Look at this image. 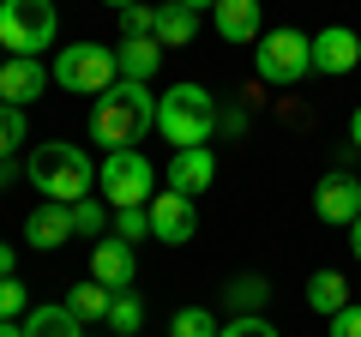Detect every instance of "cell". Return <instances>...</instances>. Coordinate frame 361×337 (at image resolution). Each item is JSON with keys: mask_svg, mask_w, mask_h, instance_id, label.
<instances>
[{"mask_svg": "<svg viewBox=\"0 0 361 337\" xmlns=\"http://www.w3.org/2000/svg\"><path fill=\"white\" fill-rule=\"evenodd\" d=\"M157 127V97L151 85H133L115 78L97 103H90V145H109V151H133L145 133Z\"/></svg>", "mask_w": 361, "mask_h": 337, "instance_id": "cell-1", "label": "cell"}, {"mask_svg": "<svg viewBox=\"0 0 361 337\" xmlns=\"http://www.w3.org/2000/svg\"><path fill=\"white\" fill-rule=\"evenodd\" d=\"M25 175H30V187L37 193H49L54 205H78V199H97V163H90L78 145H37L30 151V163H25Z\"/></svg>", "mask_w": 361, "mask_h": 337, "instance_id": "cell-2", "label": "cell"}, {"mask_svg": "<svg viewBox=\"0 0 361 337\" xmlns=\"http://www.w3.org/2000/svg\"><path fill=\"white\" fill-rule=\"evenodd\" d=\"M157 133H163L175 151H187V145H211V133H217V97L205 91V85H169L163 97H157Z\"/></svg>", "mask_w": 361, "mask_h": 337, "instance_id": "cell-3", "label": "cell"}, {"mask_svg": "<svg viewBox=\"0 0 361 337\" xmlns=\"http://www.w3.org/2000/svg\"><path fill=\"white\" fill-rule=\"evenodd\" d=\"M253 73L271 91L301 85V78L313 73V37H301V30H265V37L253 42Z\"/></svg>", "mask_w": 361, "mask_h": 337, "instance_id": "cell-4", "label": "cell"}, {"mask_svg": "<svg viewBox=\"0 0 361 337\" xmlns=\"http://www.w3.org/2000/svg\"><path fill=\"white\" fill-rule=\"evenodd\" d=\"M97 199L109 211H127V205H151L157 199V168L145 163V151H109L103 168H97Z\"/></svg>", "mask_w": 361, "mask_h": 337, "instance_id": "cell-5", "label": "cell"}, {"mask_svg": "<svg viewBox=\"0 0 361 337\" xmlns=\"http://www.w3.org/2000/svg\"><path fill=\"white\" fill-rule=\"evenodd\" d=\"M54 30H61L54 0H6L0 6V49L6 54L42 61V49H54Z\"/></svg>", "mask_w": 361, "mask_h": 337, "instance_id": "cell-6", "label": "cell"}, {"mask_svg": "<svg viewBox=\"0 0 361 337\" xmlns=\"http://www.w3.org/2000/svg\"><path fill=\"white\" fill-rule=\"evenodd\" d=\"M49 73H54V85L73 91V97H103L121 78V61H115V49H103V42H73V49L54 54Z\"/></svg>", "mask_w": 361, "mask_h": 337, "instance_id": "cell-7", "label": "cell"}, {"mask_svg": "<svg viewBox=\"0 0 361 337\" xmlns=\"http://www.w3.org/2000/svg\"><path fill=\"white\" fill-rule=\"evenodd\" d=\"M49 66L30 61V54H6L0 61V103H13V109H30L42 91H49Z\"/></svg>", "mask_w": 361, "mask_h": 337, "instance_id": "cell-8", "label": "cell"}, {"mask_svg": "<svg viewBox=\"0 0 361 337\" xmlns=\"http://www.w3.org/2000/svg\"><path fill=\"white\" fill-rule=\"evenodd\" d=\"M193 229H199V211H193V199H187V193H157L151 199V235L163 247H187V241H193Z\"/></svg>", "mask_w": 361, "mask_h": 337, "instance_id": "cell-9", "label": "cell"}, {"mask_svg": "<svg viewBox=\"0 0 361 337\" xmlns=\"http://www.w3.org/2000/svg\"><path fill=\"white\" fill-rule=\"evenodd\" d=\"M163 181H169V193H205L211 181H217V157H211V145H187V151H175L169 157V168H163Z\"/></svg>", "mask_w": 361, "mask_h": 337, "instance_id": "cell-10", "label": "cell"}, {"mask_svg": "<svg viewBox=\"0 0 361 337\" xmlns=\"http://www.w3.org/2000/svg\"><path fill=\"white\" fill-rule=\"evenodd\" d=\"M313 211H319L331 229H349V223L361 217V181L355 175H325V181L313 187Z\"/></svg>", "mask_w": 361, "mask_h": 337, "instance_id": "cell-11", "label": "cell"}, {"mask_svg": "<svg viewBox=\"0 0 361 337\" xmlns=\"http://www.w3.org/2000/svg\"><path fill=\"white\" fill-rule=\"evenodd\" d=\"M90 277L103 289H127L133 277H139V259H133V241H121V235H103V241L90 247Z\"/></svg>", "mask_w": 361, "mask_h": 337, "instance_id": "cell-12", "label": "cell"}, {"mask_svg": "<svg viewBox=\"0 0 361 337\" xmlns=\"http://www.w3.org/2000/svg\"><path fill=\"white\" fill-rule=\"evenodd\" d=\"M355 61H361V37L349 25H325L319 37H313V73L343 78V73H355Z\"/></svg>", "mask_w": 361, "mask_h": 337, "instance_id": "cell-13", "label": "cell"}, {"mask_svg": "<svg viewBox=\"0 0 361 337\" xmlns=\"http://www.w3.org/2000/svg\"><path fill=\"white\" fill-rule=\"evenodd\" d=\"M211 25H217L223 42H241V49H253V42L265 37V13H259V0H217V6H211Z\"/></svg>", "mask_w": 361, "mask_h": 337, "instance_id": "cell-14", "label": "cell"}, {"mask_svg": "<svg viewBox=\"0 0 361 337\" xmlns=\"http://www.w3.org/2000/svg\"><path fill=\"white\" fill-rule=\"evenodd\" d=\"M25 241L37 247V253L66 247V241H73V205H54V199H49V205H37V211L25 217Z\"/></svg>", "mask_w": 361, "mask_h": 337, "instance_id": "cell-15", "label": "cell"}, {"mask_svg": "<svg viewBox=\"0 0 361 337\" xmlns=\"http://www.w3.org/2000/svg\"><path fill=\"white\" fill-rule=\"evenodd\" d=\"M115 61H121V78H133V85H151L157 66H163V42H157V37H121Z\"/></svg>", "mask_w": 361, "mask_h": 337, "instance_id": "cell-16", "label": "cell"}, {"mask_svg": "<svg viewBox=\"0 0 361 337\" xmlns=\"http://www.w3.org/2000/svg\"><path fill=\"white\" fill-rule=\"evenodd\" d=\"M25 337H85V319H78L66 301H54V307H30L25 313Z\"/></svg>", "mask_w": 361, "mask_h": 337, "instance_id": "cell-17", "label": "cell"}, {"mask_svg": "<svg viewBox=\"0 0 361 337\" xmlns=\"http://www.w3.org/2000/svg\"><path fill=\"white\" fill-rule=\"evenodd\" d=\"M193 37H199V13H187L180 0H163L157 6V42L163 49H187Z\"/></svg>", "mask_w": 361, "mask_h": 337, "instance_id": "cell-18", "label": "cell"}, {"mask_svg": "<svg viewBox=\"0 0 361 337\" xmlns=\"http://www.w3.org/2000/svg\"><path fill=\"white\" fill-rule=\"evenodd\" d=\"M307 307L325 313V319L343 313V307H349V277H343V271H313V277H307Z\"/></svg>", "mask_w": 361, "mask_h": 337, "instance_id": "cell-19", "label": "cell"}, {"mask_svg": "<svg viewBox=\"0 0 361 337\" xmlns=\"http://www.w3.org/2000/svg\"><path fill=\"white\" fill-rule=\"evenodd\" d=\"M109 301H115V289H103L97 277H85V283L66 289V307H73L85 325H90V319H109Z\"/></svg>", "mask_w": 361, "mask_h": 337, "instance_id": "cell-20", "label": "cell"}, {"mask_svg": "<svg viewBox=\"0 0 361 337\" xmlns=\"http://www.w3.org/2000/svg\"><path fill=\"white\" fill-rule=\"evenodd\" d=\"M223 301H229L235 313H259L271 301V283H265V277H235V283L223 289Z\"/></svg>", "mask_w": 361, "mask_h": 337, "instance_id": "cell-21", "label": "cell"}, {"mask_svg": "<svg viewBox=\"0 0 361 337\" xmlns=\"http://www.w3.org/2000/svg\"><path fill=\"white\" fill-rule=\"evenodd\" d=\"M139 325H145V301L121 289V295L109 301V331H115V337H139Z\"/></svg>", "mask_w": 361, "mask_h": 337, "instance_id": "cell-22", "label": "cell"}, {"mask_svg": "<svg viewBox=\"0 0 361 337\" xmlns=\"http://www.w3.org/2000/svg\"><path fill=\"white\" fill-rule=\"evenodd\" d=\"M73 235H85V241H103L109 235V205L103 199H78L73 205Z\"/></svg>", "mask_w": 361, "mask_h": 337, "instance_id": "cell-23", "label": "cell"}, {"mask_svg": "<svg viewBox=\"0 0 361 337\" xmlns=\"http://www.w3.org/2000/svg\"><path fill=\"white\" fill-rule=\"evenodd\" d=\"M223 325H217V313L211 307H180L175 319H169V337H217Z\"/></svg>", "mask_w": 361, "mask_h": 337, "instance_id": "cell-24", "label": "cell"}, {"mask_svg": "<svg viewBox=\"0 0 361 337\" xmlns=\"http://www.w3.org/2000/svg\"><path fill=\"white\" fill-rule=\"evenodd\" d=\"M25 109H13V103H0V163H6V157L18 151V145H25Z\"/></svg>", "mask_w": 361, "mask_h": 337, "instance_id": "cell-25", "label": "cell"}, {"mask_svg": "<svg viewBox=\"0 0 361 337\" xmlns=\"http://www.w3.org/2000/svg\"><path fill=\"white\" fill-rule=\"evenodd\" d=\"M115 235H121V241H145V235H151V205L115 211Z\"/></svg>", "mask_w": 361, "mask_h": 337, "instance_id": "cell-26", "label": "cell"}, {"mask_svg": "<svg viewBox=\"0 0 361 337\" xmlns=\"http://www.w3.org/2000/svg\"><path fill=\"white\" fill-rule=\"evenodd\" d=\"M30 313V289L18 277H0V319H25Z\"/></svg>", "mask_w": 361, "mask_h": 337, "instance_id": "cell-27", "label": "cell"}, {"mask_svg": "<svg viewBox=\"0 0 361 337\" xmlns=\"http://www.w3.org/2000/svg\"><path fill=\"white\" fill-rule=\"evenodd\" d=\"M121 37H157V6L151 0H139V6L121 13Z\"/></svg>", "mask_w": 361, "mask_h": 337, "instance_id": "cell-28", "label": "cell"}, {"mask_svg": "<svg viewBox=\"0 0 361 337\" xmlns=\"http://www.w3.org/2000/svg\"><path fill=\"white\" fill-rule=\"evenodd\" d=\"M217 337H277V325H271V319H259V313H235V319L223 325Z\"/></svg>", "mask_w": 361, "mask_h": 337, "instance_id": "cell-29", "label": "cell"}, {"mask_svg": "<svg viewBox=\"0 0 361 337\" xmlns=\"http://www.w3.org/2000/svg\"><path fill=\"white\" fill-rule=\"evenodd\" d=\"M331 337H361V301H349L343 313H331Z\"/></svg>", "mask_w": 361, "mask_h": 337, "instance_id": "cell-30", "label": "cell"}, {"mask_svg": "<svg viewBox=\"0 0 361 337\" xmlns=\"http://www.w3.org/2000/svg\"><path fill=\"white\" fill-rule=\"evenodd\" d=\"M0 277H18V259H13V247L0 241Z\"/></svg>", "mask_w": 361, "mask_h": 337, "instance_id": "cell-31", "label": "cell"}, {"mask_svg": "<svg viewBox=\"0 0 361 337\" xmlns=\"http://www.w3.org/2000/svg\"><path fill=\"white\" fill-rule=\"evenodd\" d=\"M349 145H355V151H361V109H355V115H349Z\"/></svg>", "mask_w": 361, "mask_h": 337, "instance_id": "cell-32", "label": "cell"}, {"mask_svg": "<svg viewBox=\"0 0 361 337\" xmlns=\"http://www.w3.org/2000/svg\"><path fill=\"white\" fill-rule=\"evenodd\" d=\"M0 337H25V325H18V319H0Z\"/></svg>", "mask_w": 361, "mask_h": 337, "instance_id": "cell-33", "label": "cell"}, {"mask_svg": "<svg viewBox=\"0 0 361 337\" xmlns=\"http://www.w3.org/2000/svg\"><path fill=\"white\" fill-rule=\"evenodd\" d=\"M349 247H355V259H361V217L349 223Z\"/></svg>", "mask_w": 361, "mask_h": 337, "instance_id": "cell-34", "label": "cell"}, {"mask_svg": "<svg viewBox=\"0 0 361 337\" xmlns=\"http://www.w3.org/2000/svg\"><path fill=\"white\" fill-rule=\"evenodd\" d=\"M180 6H187V13H205V6H217V0H180Z\"/></svg>", "mask_w": 361, "mask_h": 337, "instance_id": "cell-35", "label": "cell"}, {"mask_svg": "<svg viewBox=\"0 0 361 337\" xmlns=\"http://www.w3.org/2000/svg\"><path fill=\"white\" fill-rule=\"evenodd\" d=\"M103 6H115V13H127V6H139V0H103Z\"/></svg>", "mask_w": 361, "mask_h": 337, "instance_id": "cell-36", "label": "cell"}, {"mask_svg": "<svg viewBox=\"0 0 361 337\" xmlns=\"http://www.w3.org/2000/svg\"><path fill=\"white\" fill-rule=\"evenodd\" d=\"M0 193H6V163H0Z\"/></svg>", "mask_w": 361, "mask_h": 337, "instance_id": "cell-37", "label": "cell"}, {"mask_svg": "<svg viewBox=\"0 0 361 337\" xmlns=\"http://www.w3.org/2000/svg\"><path fill=\"white\" fill-rule=\"evenodd\" d=\"M0 61H6V49H0Z\"/></svg>", "mask_w": 361, "mask_h": 337, "instance_id": "cell-38", "label": "cell"}, {"mask_svg": "<svg viewBox=\"0 0 361 337\" xmlns=\"http://www.w3.org/2000/svg\"><path fill=\"white\" fill-rule=\"evenodd\" d=\"M0 6H6V0H0Z\"/></svg>", "mask_w": 361, "mask_h": 337, "instance_id": "cell-39", "label": "cell"}, {"mask_svg": "<svg viewBox=\"0 0 361 337\" xmlns=\"http://www.w3.org/2000/svg\"><path fill=\"white\" fill-rule=\"evenodd\" d=\"M355 181H361V175H355Z\"/></svg>", "mask_w": 361, "mask_h": 337, "instance_id": "cell-40", "label": "cell"}]
</instances>
